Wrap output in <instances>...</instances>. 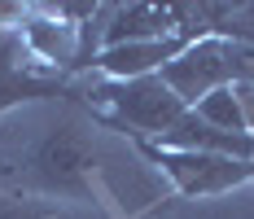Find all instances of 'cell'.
<instances>
[{
	"instance_id": "obj_1",
	"label": "cell",
	"mask_w": 254,
	"mask_h": 219,
	"mask_svg": "<svg viewBox=\"0 0 254 219\" xmlns=\"http://www.w3.org/2000/svg\"><path fill=\"white\" fill-rule=\"evenodd\" d=\"M101 123L79 110L44 114H4L0 119V189L13 197H62L75 206H92L101 197V167L110 149L97 136Z\"/></svg>"
},
{
	"instance_id": "obj_2",
	"label": "cell",
	"mask_w": 254,
	"mask_h": 219,
	"mask_svg": "<svg viewBox=\"0 0 254 219\" xmlns=\"http://www.w3.org/2000/svg\"><path fill=\"white\" fill-rule=\"evenodd\" d=\"M83 105L105 132H119L127 141H162L180 119L184 101L162 83V74L145 79H92L83 83Z\"/></svg>"
},
{
	"instance_id": "obj_3",
	"label": "cell",
	"mask_w": 254,
	"mask_h": 219,
	"mask_svg": "<svg viewBox=\"0 0 254 219\" xmlns=\"http://www.w3.org/2000/svg\"><path fill=\"white\" fill-rule=\"evenodd\" d=\"M158 74H162V83L193 110L202 97L219 92V88L254 83V44L224 40V35H206V40H193L176 62H167Z\"/></svg>"
},
{
	"instance_id": "obj_4",
	"label": "cell",
	"mask_w": 254,
	"mask_h": 219,
	"mask_svg": "<svg viewBox=\"0 0 254 219\" xmlns=\"http://www.w3.org/2000/svg\"><path fill=\"white\" fill-rule=\"evenodd\" d=\"M136 153L149 162L162 184H171L184 202H219L254 184V162L224 158V153H184V149H162L149 141H131Z\"/></svg>"
},
{
	"instance_id": "obj_5",
	"label": "cell",
	"mask_w": 254,
	"mask_h": 219,
	"mask_svg": "<svg viewBox=\"0 0 254 219\" xmlns=\"http://www.w3.org/2000/svg\"><path fill=\"white\" fill-rule=\"evenodd\" d=\"M53 101H83V88L57 71L31 62L13 26H0V119L22 105H53Z\"/></svg>"
},
{
	"instance_id": "obj_6",
	"label": "cell",
	"mask_w": 254,
	"mask_h": 219,
	"mask_svg": "<svg viewBox=\"0 0 254 219\" xmlns=\"http://www.w3.org/2000/svg\"><path fill=\"white\" fill-rule=\"evenodd\" d=\"M189 44H193L189 35L140 40V44H114V49H101L92 57V71L101 74V79H145V74H158L167 62H176Z\"/></svg>"
},
{
	"instance_id": "obj_7",
	"label": "cell",
	"mask_w": 254,
	"mask_h": 219,
	"mask_svg": "<svg viewBox=\"0 0 254 219\" xmlns=\"http://www.w3.org/2000/svg\"><path fill=\"white\" fill-rule=\"evenodd\" d=\"M180 35L176 4H110L101 31V49L114 44H140V40H167Z\"/></svg>"
},
{
	"instance_id": "obj_8",
	"label": "cell",
	"mask_w": 254,
	"mask_h": 219,
	"mask_svg": "<svg viewBox=\"0 0 254 219\" xmlns=\"http://www.w3.org/2000/svg\"><path fill=\"white\" fill-rule=\"evenodd\" d=\"M149 145H162V149H184V153H224V158H241L250 162L254 158V136H232V132H219L202 123L193 110H184V119L162 136V141H149Z\"/></svg>"
},
{
	"instance_id": "obj_9",
	"label": "cell",
	"mask_w": 254,
	"mask_h": 219,
	"mask_svg": "<svg viewBox=\"0 0 254 219\" xmlns=\"http://www.w3.org/2000/svg\"><path fill=\"white\" fill-rule=\"evenodd\" d=\"M193 114L210 127H219V132H232V136H250L246 132V119H241V105H237V92L232 88H219V92H210L193 105Z\"/></svg>"
},
{
	"instance_id": "obj_10",
	"label": "cell",
	"mask_w": 254,
	"mask_h": 219,
	"mask_svg": "<svg viewBox=\"0 0 254 219\" xmlns=\"http://www.w3.org/2000/svg\"><path fill=\"white\" fill-rule=\"evenodd\" d=\"M0 219H57V211L31 197H0Z\"/></svg>"
},
{
	"instance_id": "obj_11",
	"label": "cell",
	"mask_w": 254,
	"mask_h": 219,
	"mask_svg": "<svg viewBox=\"0 0 254 219\" xmlns=\"http://www.w3.org/2000/svg\"><path fill=\"white\" fill-rule=\"evenodd\" d=\"M237 92V105H241V119H246V132L254 136V83H232Z\"/></svg>"
},
{
	"instance_id": "obj_12",
	"label": "cell",
	"mask_w": 254,
	"mask_h": 219,
	"mask_svg": "<svg viewBox=\"0 0 254 219\" xmlns=\"http://www.w3.org/2000/svg\"><path fill=\"white\" fill-rule=\"evenodd\" d=\"M250 162H254V158H250Z\"/></svg>"
}]
</instances>
